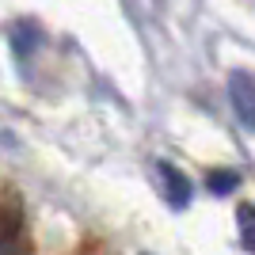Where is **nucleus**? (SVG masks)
<instances>
[{"label":"nucleus","instance_id":"nucleus-1","mask_svg":"<svg viewBox=\"0 0 255 255\" xmlns=\"http://www.w3.org/2000/svg\"><path fill=\"white\" fill-rule=\"evenodd\" d=\"M229 103H233V115L244 129L255 133V76L236 69L229 73Z\"/></svg>","mask_w":255,"mask_h":255},{"label":"nucleus","instance_id":"nucleus-2","mask_svg":"<svg viewBox=\"0 0 255 255\" xmlns=\"http://www.w3.org/2000/svg\"><path fill=\"white\" fill-rule=\"evenodd\" d=\"M156 175H160L164 202H168L171 210H187V206H191V194H194L191 179H187V175H183L175 164H168V160H160V164H156Z\"/></svg>","mask_w":255,"mask_h":255},{"label":"nucleus","instance_id":"nucleus-3","mask_svg":"<svg viewBox=\"0 0 255 255\" xmlns=\"http://www.w3.org/2000/svg\"><path fill=\"white\" fill-rule=\"evenodd\" d=\"M11 50H15V57H31L34 50H38V42H42V31H38V23L31 19H19V23H11Z\"/></svg>","mask_w":255,"mask_h":255},{"label":"nucleus","instance_id":"nucleus-4","mask_svg":"<svg viewBox=\"0 0 255 255\" xmlns=\"http://www.w3.org/2000/svg\"><path fill=\"white\" fill-rule=\"evenodd\" d=\"M236 225H240V244L255 252V206H240L236 210Z\"/></svg>","mask_w":255,"mask_h":255},{"label":"nucleus","instance_id":"nucleus-5","mask_svg":"<svg viewBox=\"0 0 255 255\" xmlns=\"http://www.w3.org/2000/svg\"><path fill=\"white\" fill-rule=\"evenodd\" d=\"M236 187H240V175H236V171H229V168L210 171V191L213 194H233Z\"/></svg>","mask_w":255,"mask_h":255},{"label":"nucleus","instance_id":"nucleus-6","mask_svg":"<svg viewBox=\"0 0 255 255\" xmlns=\"http://www.w3.org/2000/svg\"><path fill=\"white\" fill-rule=\"evenodd\" d=\"M0 255H19V248L11 244L8 236H0Z\"/></svg>","mask_w":255,"mask_h":255}]
</instances>
